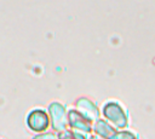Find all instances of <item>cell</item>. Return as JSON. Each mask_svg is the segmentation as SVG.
Returning a JSON list of instances; mask_svg holds the SVG:
<instances>
[{"label": "cell", "instance_id": "obj_5", "mask_svg": "<svg viewBox=\"0 0 155 139\" xmlns=\"http://www.w3.org/2000/svg\"><path fill=\"white\" fill-rule=\"evenodd\" d=\"M92 131L96 133L97 137L103 138V139H110L116 132V129L109 122L104 120H97L92 124Z\"/></svg>", "mask_w": 155, "mask_h": 139}, {"label": "cell", "instance_id": "obj_9", "mask_svg": "<svg viewBox=\"0 0 155 139\" xmlns=\"http://www.w3.org/2000/svg\"><path fill=\"white\" fill-rule=\"evenodd\" d=\"M57 139H74V132L64 129L57 134Z\"/></svg>", "mask_w": 155, "mask_h": 139}, {"label": "cell", "instance_id": "obj_7", "mask_svg": "<svg viewBox=\"0 0 155 139\" xmlns=\"http://www.w3.org/2000/svg\"><path fill=\"white\" fill-rule=\"evenodd\" d=\"M110 139H138V135L132 131H116Z\"/></svg>", "mask_w": 155, "mask_h": 139}, {"label": "cell", "instance_id": "obj_2", "mask_svg": "<svg viewBox=\"0 0 155 139\" xmlns=\"http://www.w3.org/2000/svg\"><path fill=\"white\" fill-rule=\"evenodd\" d=\"M27 126L34 133H42L46 132L47 127L50 126V117L41 109L31 110L27 116Z\"/></svg>", "mask_w": 155, "mask_h": 139}, {"label": "cell", "instance_id": "obj_4", "mask_svg": "<svg viewBox=\"0 0 155 139\" xmlns=\"http://www.w3.org/2000/svg\"><path fill=\"white\" fill-rule=\"evenodd\" d=\"M68 126L73 129V132L90 133L92 131V123L88 118H86L78 110H74L68 114Z\"/></svg>", "mask_w": 155, "mask_h": 139}, {"label": "cell", "instance_id": "obj_8", "mask_svg": "<svg viewBox=\"0 0 155 139\" xmlns=\"http://www.w3.org/2000/svg\"><path fill=\"white\" fill-rule=\"evenodd\" d=\"M31 139H57V134L52 132H42V133L35 134Z\"/></svg>", "mask_w": 155, "mask_h": 139}, {"label": "cell", "instance_id": "obj_6", "mask_svg": "<svg viewBox=\"0 0 155 139\" xmlns=\"http://www.w3.org/2000/svg\"><path fill=\"white\" fill-rule=\"evenodd\" d=\"M79 112L80 114H82L86 118H88L91 122L94 120V118H97V110H96V108L92 105V103L90 102V100H87V99H81L80 100V104H79Z\"/></svg>", "mask_w": 155, "mask_h": 139}, {"label": "cell", "instance_id": "obj_10", "mask_svg": "<svg viewBox=\"0 0 155 139\" xmlns=\"http://www.w3.org/2000/svg\"><path fill=\"white\" fill-rule=\"evenodd\" d=\"M0 139H2V138H0Z\"/></svg>", "mask_w": 155, "mask_h": 139}, {"label": "cell", "instance_id": "obj_3", "mask_svg": "<svg viewBox=\"0 0 155 139\" xmlns=\"http://www.w3.org/2000/svg\"><path fill=\"white\" fill-rule=\"evenodd\" d=\"M48 117H50V123L52 124V127L56 132H62L67 128L68 114L64 111V108L61 104H58V103L51 104V106L48 109Z\"/></svg>", "mask_w": 155, "mask_h": 139}, {"label": "cell", "instance_id": "obj_1", "mask_svg": "<svg viewBox=\"0 0 155 139\" xmlns=\"http://www.w3.org/2000/svg\"><path fill=\"white\" fill-rule=\"evenodd\" d=\"M103 115L107 122H109L116 131L124 128L127 124V114L124 111L122 106L119 103H107L103 108Z\"/></svg>", "mask_w": 155, "mask_h": 139}]
</instances>
